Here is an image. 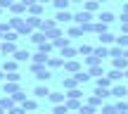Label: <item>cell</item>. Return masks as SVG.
<instances>
[{"label":"cell","mask_w":128,"mask_h":114,"mask_svg":"<svg viewBox=\"0 0 128 114\" xmlns=\"http://www.w3.org/2000/svg\"><path fill=\"white\" fill-rule=\"evenodd\" d=\"M48 59H50V57H48L45 52H40V50H38L36 55H33V64H48Z\"/></svg>","instance_id":"obj_24"},{"label":"cell","mask_w":128,"mask_h":114,"mask_svg":"<svg viewBox=\"0 0 128 114\" xmlns=\"http://www.w3.org/2000/svg\"><path fill=\"white\" fill-rule=\"evenodd\" d=\"M22 107H24V109H28V112H36V100H31V97H26V100L22 102Z\"/></svg>","instance_id":"obj_34"},{"label":"cell","mask_w":128,"mask_h":114,"mask_svg":"<svg viewBox=\"0 0 128 114\" xmlns=\"http://www.w3.org/2000/svg\"><path fill=\"white\" fill-rule=\"evenodd\" d=\"M74 78H76V81H78V86H81V83H88V81H90V74L81 69L78 74H74Z\"/></svg>","instance_id":"obj_19"},{"label":"cell","mask_w":128,"mask_h":114,"mask_svg":"<svg viewBox=\"0 0 128 114\" xmlns=\"http://www.w3.org/2000/svg\"><path fill=\"white\" fill-rule=\"evenodd\" d=\"M88 74L100 78V76H104V69H102V64H97V67H90V69H88Z\"/></svg>","instance_id":"obj_32"},{"label":"cell","mask_w":128,"mask_h":114,"mask_svg":"<svg viewBox=\"0 0 128 114\" xmlns=\"http://www.w3.org/2000/svg\"><path fill=\"white\" fill-rule=\"evenodd\" d=\"M97 7H100L97 0H86V3H83V10H86V12H95Z\"/></svg>","instance_id":"obj_25"},{"label":"cell","mask_w":128,"mask_h":114,"mask_svg":"<svg viewBox=\"0 0 128 114\" xmlns=\"http://www.w3.org/2000/svg\"><path fill=\"white\" fill-rule=\"evenodd\" d=\"M86 105H88V107H92V109H95L97 105H102V100H100V97L95 95V93H92L90 97H86Z\"/></svg>","instance_id":"obj_27"},{"label":"cell","mask_w":128,"mask_h":114,"mask_svg":"<svg viewBox=\"0 0 128 114\" xmlns=\"http://www.w3.org/2000/svg\"><path fill=\"white\" fill-rule=\"evenodd\" d=\"M126 55V48H121V45H112L109 48V57L114 59V57H124Z\"/></svg>","instance_id":"obj_12"},{"label":"cell","mask_w":128,"mask_h":114,"mask_svg":"<svg viewBox=\"0 0 128 114\" xmlns=\"http://www.w3.org/2000/svg\"><path fill=\"white\" fill-rule=\"evenodd\" d=\"M31 71L36 74V78H38V81H48V78L52 76V74H50V69H48V64H31Z\"/></svg>","instance_id":"obj_1"},{"label":"cell","mask_w":128,"mask_h":114,"mask_svg":"<svg viewBox=\"0 0 128 114\" xmlns=\"http://www.w3.org/2000/svg\"><path fill=\"white\" fill-rule=\"evenodd\" d=\"M86 64H88V67H97V64H100V59H97L95 55H88V57H86Z\"/></svg>","instance_id":"obj_43"},{"label":"cell","mask_w":128,"mask_h":114,"mask_svg":"<svg viewBox=\"0 0 128 114\" xmlns=\"http://www.w3.org/2000/svg\"><path fill=\"white\" fill-rule=\"evenodd\" d=\"M14 59H17V62H26V59L28 57H31V55H28V50H17V52H14V55H12Z\"/></svg>","instance_id":"obj_31"},{"label":"cell","mask_w":128,"mask_h":114,"mask_svg":"<svg viewBox=\"0 0 128 114\" xmlns=\"http://www.w3.org/2000/svg\"><path fill=\"white\" fill-rule=\"evenodd\" d=\"M66 107H69V109H76V112H78L83 105H81V100H71V97H66Z\"/></svg>","instance_id":"obj_35"},{"label":"cell","mask_w":128,"mask_h":114,"mask_svg":"<svg viewBox=\"0 0 128 114\" xmlns=\"http://www.w3.org/2000/svg\"><path fill=\"white\" fill-rule=\"evenodd\" d=\"M52 5H55L57 10H66L69 5H71V0H52Z\"/></svg>","instance_id":"obj_38"},{"label":"cell","mask_w":128,"mask_h":114,"mask_svg":"<svg viewBox=\"0 0 128 114\" xmlns=\"http://www.w3.org/2000/svg\"><path fill=\"white\" fill-rule=\"evenodd\" d=\"M121 22H128V14H126V12L121 14Z\"/></svg>","instance_id":"obj_50"},{"label":"cell","mask_w":128,"mask_h":114,"mask_svg":"<svg viewBox=\"0 0 128 114\" xmlns=\"http://www.w3.org/2000/svg\"><path fill=\"white\" fill-rule=\"evenodd\" d=\"M97 38H100V45H107V48H109V45H112V43H114V41H116V38H114V36H112V33H109V31H107V33H100V36H97Z\"/></svg>","instance_id":"obj_11"},{"label":"cell","mask_w":128,"mask_h":114,"mask_svg":"<svg viewBox=\"0 0 128 114\" xmlns=\"http://www.w3.org/2000/svg\"><path fill=\"white\" fill-rule=\"evenodd\" d=\"M97 22L112 24V22H114V14H112V12H100V14H97Z\"/></svg>","instance_id":"obj_26"},{"label":"cell","mask_w":128,"mask_h":114,"mask_svg":"<svg viewBox=\"0 0 128 114\" xmlns=\"http://www.w3.org/2000/svg\"><path fill=\"white\" fill-rule=\"evenodd\" d=\"M17 36H19V31H5L2 33V41H12L14 43V41H17Z\"/></svg>","instance_id":"obj_40"},{"label":"cell","mask_w":128,"mask_h":114,"mask_svg":"<svg viewBox=\"0 0 128 114\" xmlns=\"http://www.w3.org/2000/svg\"><path fill=\"white\" fill-rule=\"evenodd\" d=\"M50 102L52 105H62V102H66V95L64 93H50Z\"/></svg>","instance_id":"obj_15"},{"label":"cell","mask_w":128,"mask_h":114,"mask_svg":"<svg viewBox=\"0 0 128 114\" xmlns=\"http://www.w3.org/2000/svg\"><path fill=\"white\" fill-rule=\"evenodd\" d=\"M14 102H17L14 97H0V107H2V109H7V112L14 107Z\"/></svg>","instance_id":"obj_20"},{"label":"cell","mask_w":128,"mask_h":114,"mask_svg":"<svg viewBox=\"0 0 128 114\" xmlns=\"http://www.w3.org/2000/svg\"><path fill=\"white\" fill-rule=\"evenodd\" d=\"M97 3H100V5H102V3H107V0H97Z\"/></svg>","instance_id":"obj_54"},{"label":"cell","mask_w":128,"mask_h":114,"mask_svg":"<svg viewBox=\"0 0 128 114\" xmlns=\"http://www.w3.org/2000/svg\"><path fill=\"white\" fill-rule=\"evenodd\" d=\"M31 41L36 43V45H43V43H48L50 38H48V33H43V31H36V33H31Z\"/></svg>","instance_id":"obj_6"},{"label":"cell","mask_w":128,"mask_h":114,"mask_svg":"<svg viewBox=\"0 0 128 114\" xmlns=\"http://www.w3.org/2000/svg\"><path fill=\"white\" fill-rule=\"evenodd\" d=\"M19 90H22L19 83H14V81H7V83H5V95H17Z\"/></svg>","instance_id":"obj_7"},{"label":"cell","mask_w":128,"mask_h":114,"mask_svg":"<svg viewBox=\"0 0 128 114\" xmlns=\"http://www.w3.org/2000/svg\"><path fill=\"white\" fill-rule=\"evenodd\" d=\"M71 88H78V81L74 76H69V78H64V90H71Z\"/></svg>","instance_id":"obj_33"},{"label":"cell","mask_w":128,"mask_h":114,"mask_svg":"<svg viewBox=\"0 0 128 114\" xmlns=\"http://www.w3.org/2000/svg\"><path fill=\"white\" fill-rule=\"evenodd\" d=\"M121 31H124V33H128V22H121Z\"/></svg>","instance_id":"obj_48"},{"label":"cell","mask_w":128,"mask_h":114,"mask_svg":"<svg viewBox=\"0 0 128 114\" xmlns=\"http://www.w3.org/2000/svg\"><path fill=\"white\" fill-rule=\"evenodd\" d=\"M55 19H57V24H64V22H71V19H74V14L69 12V10H57Z\"/></svg>","instance_id":"obj_4"},{"label":"cell","mask_w":128,"mask_h":114,"mask_svg":"<svg viewBox=\"0 0 128 114\" xmlns=\"http://www.w3.org/2000/svg\"><path fill=\"white\" fill-rule=\"evenodd\" d=\"M0 52H2V55H14V52H17V45H14L12 41H2L0 43Z\"/></svg>","instance_id":"obj_3"},{"label":"cell","mask_w":128,"mask_h":114,"mask_svg":"<svg viewBox=\"0 0 128 114\" xmlns=\"http://www.w3.org/2000/svg\"><path fill=\"white\" fill-rule=\"evenodd\" d=\"M74 22H76L78 26H83V24H90V22H92V12H86V10H81V12L74 14Z\"/></svg>","instance_id":"obj_2"},{"label":"cell","mask_w":128,"mask_h":114,"mask_svg":"<svg viewBox=\"0 0 128 114\" xmlns=\"http://www.w3.org/2000/svg\"><path fill=\"white\" fill-rule=\"evenodd\" d=\"M124 74H126V78H128V69H126V71H124Z\"/></svg>","instance_id":"obj_56"},{"label":"cell","mask_w":128,"mask_h":114,"mask_svg":"<svg viewBox=\"0 0 128 114\" xmlns=\"http://www.w3.org/2000/svg\"><path fill=\"white\" fill-rule=\"evenodd\" d=\"M92 112H95V109H92V107H88V105H83V107H81V109H78L76 114H92Z\"/></svg>","instance_id":"obj_45"},{"label":"cell","mask_w":128,"mask_h":114,"mask_svg":"<svg viewBox=\"0 0 128 114\" xmlns=\"http://www.w3.org/2000/svg\"><path fill=\"white\" fill-rule=\"evenodd\" d=\"M10 10H12V12L17 14V17H19V14H22L24 10H28V7H26V5L22 3V0H19V3H14V5H10Z\"/></svg>","instance_id":"obj_28"},{"label":"cell","mask_w":128,"mask_h":114,"mask_svg":"<svg viewBox=\"0 0 128 114\" xmlns=\"http://www.w3.org/2000/svg\"><path fill=\"white\" fill-rule=\"evenodd\" d=\"M43 7H45V5H40V3H33L31 7H28L31 17H40V14H43Z\"/></svg>","instance_id":"obj_18"},{"label":"cell","mask_w":128,"mask_h":114,"mask_svg":"<svg viewBox=\"0 0 128 114\" xmlns=\"http://www.w3.org/2000/svg\"><path fill=\"white\" fill-rule=\"evenodd\" d=\"M66 97H71V100H83V90L81 88H71V90L66 93Z\"/></svg>","instance_id":"obj_29"},{"label":"cell","mask_w":128,"mask_h":114,"mask_svg":"<svg viewBox=\"0 0 128 114\" xmlns=\"http://www.w3.org/2000/svg\"><path fill=\"white\" fill-rule=\"evenodd\" d=\"M92 55L102 62L104 57H109V48H107V45H100V48H95V50H92Z\"/></svg>","instance_id":"obj_9"},{"label":"cell","mask_w":128,"mask_h":114,"mask_svg":"<svg viewBox=\"0 0 128 114\" xmlns=\"http://www.w3.org/2000/svg\"><path fill=\"white\" fill-rule=\"evenodd\" d=\"M19 78H22V76H19L17 71H12V74H10V76H7V81H14V83H19Z\"/></svg>","instance_id":"obj_47"},{"label":"cell","mask_w":128,"mask_h":114,"mask_svg":"<svg viewBox=\"0 0 128 114\" xmlns=\"http://www.w3.org/2000/svg\"><path fill=\"white\" fill-rule=\"evenodd\" d=\"M102 114H116V105H102Z\"/></svg>","instance_id":"obj_44"},{"label":"cell","mask_w":128,"mask_h":114,"mask_svg":"<svg viewBox=\"0 0 128 114\" xmlns=\"http://www.w3.org/2000/svg\"><path fill=\"white\" fill-rule=\"evenodd\" d=\"M112 64H114V69L126 71V69H128V57H126V55H124V57H114V62H112Z\"/></svg>","instance_id":"obj_8"},{"label":"cell","mask_w":128,"mask_h":114,"mask_svg":"<svg viewBox=\"0 0 128 114\" xmlns=\"http://www.w3.org/2000/svg\"><path fill=\"white\" fill-rule=\"evenodd\" d=\"M0 12H2V7H0Z\"/></svg>","instance_id":"obj_59"},{"label":"cell","mask_w":128,"mask_h":114,"mask_svg":"<svg viewBox=\"0 0 128 114\" xmlns=\"http://www.w3.org/2000/svg\"><path fill=\"white\" fill-rule=\"evenodd\" d=\"M7 26H10V29H17V31H19V29L24 26V19H22V17H12V19L7 22Z\"/></svg>","instance_id":"obj_23"},{"label":"cell","mask_w":128,"mask_h":114,"mask_svg":"<svg viewBox=\"0 0 128 114\" xmlns=\"http://www.w3.org/2000/svg\"><path fill=\"white\" fill-rule=\"evenodd\" d=\"M112 97H119V100L128 97V88L126 86H112Z\"/></svg>","instance_id":"obj_5"},{"label":"cell","mask_w":128,"mask_h":114,"mask_svg":"<svg viewBox=\"0 0 128 114\" xmlns=\"http://www.w3.org/2000/svg\"><path fill=\"white\" fill-rule=\"evenodd\" d=\"M116 45H121V48H128V33H121V36L116 38Z\"/></svg>","instance_id":"obj_41"},{"label":"cell","mask_w":128,"mask_h":114,"mask_svg":"<svg viewBox=\"0 0 128 114\" xmlns=\"http://www.w3.org/2000/svg\"><path fill=\"white\" fill-rule=\"evenodd\" d=\"M52 45H55L57 50H62V48H69V38H66V36H57L55 41H52Z\"/></svg>","instance_id":"obj_13"},{"label":"cell","mask_w":128,"mask_h":114,"mask_svg":"<svg viewBox=\"0 0 128 114\" xmlns=\"http://www.w3.org/2000/svg\"><path fill=\"white\" fill-rule=\"evenodd\" d=\"M0 78H7V76H5V74H2V71H0Z\"/></svg>","instance_id":"obj_53"},{"label":"cell","mask_w":128,"mask_h":114,"mask_svg":"<svg viewBox=\"0 0 128 114\" xmlns=\"http://www.w3.org/2000/svg\"><path fill=\"white\" fill-rule=\"evenodd\" d=\"M126 3H128V0H126Z\"/></svg>","instance_id":"obj_60"},{"label":"cell","mask_w":128,"mask_h":114,"mask_svg":"<svg viewBox=\"0 0 128 114\" xmlns=\"http://www.w3.org/2000/svg\"><path fill=\"white\" fill-rule=\"evenodd\" d=\"M83 33H86V31H83V26H74V29H69V36H71V38H78V36H83Z\"/></svg>","instance_id":"obj_39"},{"label":"cell","mask_w":128,"mask_h":114,"mask_svg":"<svg viewBox=\"0 0 128 114\" xmlns=\"http://www.w3.org/2000/svg\"><path fill=\"white\" fill-rule=\"evenodd\" d=\"M33 95L36 97H50V90H48L45 86H36L33 88Z\"/></svg>","instance_id":"obj_22"},{"label":"cell","mask_w":128,"mask_h":114,"mask_svg":"<svg viewBox=\"0 0 128 114\" xmlns=\"http://www.w3.org/2000/svg\"><path fill=\"white\" fill-rule=\"evenodd\" d=\"M64 69L71 71V74H78V71H81V64H78L76 59H69V62H64Z\"/></svg>","instance_id":"obj_10"},{"label":"cell","mask_w":128,"mask_h":114,"mask_svg":"<svg viewBox=\"0 0 128 114\" xmlns=\"http://www.w3.org/2000/svg\"><path fill=\"white\" fill-rule=\"evenodd\" d=\"M7 114H26V109H24V107H12Z\"/></svg>","instance_id":"obj_46"},{"label":"cell","mask_w":128,"mask_h":114,"mask_svg":"<svg viewBox=\"0 0 128 114\" xmlns=\"http://www.w3.org/2000/svg\"><path fill=\"white\" fill-rule=\"evenodd\" d=\"M76 55H78L76 48H71V45H69V48H62V57H64V59H74Z\"/></svg>","instance_id":"obj_16"},{"label":"cell","mask_w":128,"mask_h":114,"mask_svg":"<svg viewBox=\"0 0 128 114\" xmlns=\"http://www.w3.org/2000/svg\"><path fill=\"white\" fill-rule=\"evenodd\" d=\"M33 114H40V112H33Z\"/></svg>","instance_id":"obj_58"},{"label":"cell","mask_w":128,"mask_h":114,"mask_svg":"<svg viewBox=\"0 0 128 114\" xmlns=\"http://www.w3.org/2000/svg\"><path fill=\"white\" fill-rule=\"evenodd\" d=\"M5 71H17V59H5Z\"/></svg>","instance_id":"obj_36"},{"label":"cell","mask_w":128,"mask_h":114,"mask_svg":"<svg viewBox=\"0 0 128 114\" xmlns=\"http://www.w3.org/2000/svg\"><path fill=\"white\" fill-rule=\"evenodd\" d=\"M66 112H69L66 102H62V105H55V107H52V114H66Z\"/></svg>","instance_id":"obj_37"},{"label":"cell","mask_w":128,"mask_h":114,"mask_svg":"<svg viewBox=\"0 0 128 114\" xmlns=\"http://www.w3.org/2000/svg\"><path fill=\"white\" fill-rule=\"evenodd\" d=\"M107 76H109V78H112V81H114V83H116V81H121V78H126V74H124V71H121V69H112V71H109V74H107Z\"/></svg>","instance_id":"obj_21"},{"label":"cell","mask_w":128,"mask_h":114,"mask_svg":"<svg viewBox=\"0 0 128 114\" xmlns=\"http://www.w3.org/2000/svg\"><path fill=\"white\" fill-rule=\"evenodd\" d=\"M92 50H95L92 45H81L78 48V55H92Z\"/></svg>","instance_id":"obj_42"},{"label":"cell","mask_w":128,"mask_h":114,"mask_svg":"<svg viewBox=\"0 0 128 114\" xmlns=\"http://www.w3.org/2000/svg\"><path fill=\"white\" fill-rule=\"evenodd\" d=\"M95 95L100 97V100H107V97H112V88H95Z\"/></svg>","instance_id":"obj_14"},{"label":"cell","mask_w":128,"mask_h":114,"mask_svg":"<svg viewBox=\"0 0 128 114\" xmlns=\"http://www.w3.org/2000/svg\"><path fill=\"white\" fill-rule=\"evenodd\" d=\"M0 114H5V109H2V107H0Z\"/></svg>","instance_id":"obj_55"},{"label":"cell","mask_w":128,"mask_h":114,"mask_svg":"<svg viewBox=\"0 0 128 114\" xmlns=\"http://www.w3.org/2000/svg\"><path fill=\"white\" fill-rule=\"evenodd\" d=\"M71 3H86V0H71Z\"/></svg>","instance_id":"obj_52"},{"label":"cell","mask_w":128,"mask_h":114,"mask_svg":"<svg viewBox=\"0 0 128 114\" xmlns=\"http://www.w3.org/2000/svg\"><path fill=\"white\" fill-rule=\"evenodd\" d=\"M36 3H40V5H48V3H52V0H36Z\"/></svg>","instance_id":"obj_49"},{"label":"cell","mask_w":128,"mask_h":114,"mask_svg":"<svg viewBox=\"0 0 128 114\" xmlns=\"http://www.w3.org/2000/svg\"><path fill=\"white\" fill-rule=\"evenodd\" d=\"M57 67H64V57H50L48 59V69H57Z\"/></svg>","instance_id":"obj_17"},{"label":"cell","mask_w":128,"mask_h":114,"mask_svg":"<svg viewBox=\"0 0 128 114\" xmlns=\"http://www.w3.org/2000/svg\"><path fill=\"white\" fill-rule=\"evenodd\" d=\"M97 86H100V88H112L114 81H112L109 76H100V78H97Z\"/></svg>","instance_id":"obj_30"},{"label":"cell","mask_w":128,"mask_h":114,"mask_svg":"<svg viewBox=\"0 0 128 114\" xmlns=\"http://www.w3.org/2000/svg\"><path fill=\"white\" fill-rule=\"evenodd\" d=\"M124 12H126V14H128V3H126V5H124Z\"/></svg>","instance_id":"obj_51"},{"label":"cell","mask_w":128,"mask_h":114,"mask_svg":"<svg viewBox=\"0 0 128 114\" xmlns=\"http://www.w3.org/2000/svg\"><path fill=\"white\" fill-rule=\"evenodd\" d=\"M126 57H128V48H126Z\"/></svg>","instance_id":"obj_57"}]
</instances>
